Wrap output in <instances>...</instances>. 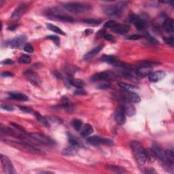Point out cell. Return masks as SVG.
Instances as JSON below:
<instances>
[{
	"label": "cell",
	"mask_w": 174,
	"mask_h": 174,
	"mask_svg": "<svg viewBox=\"0 0 174 174\" xmlns=\"http://www.w3.org/2000/svg\"><path fill=\"white\" fill-rule=\"evenodd\" d=\"M5 142H6L8 144L18 149L26 151V152L34 153V154H44L42 151H41L38 148L34 147V146L29 144V143L25 142H14V141L5 140Z\"/></svg>",
	"instance_id": "6da1fadb"
},
{
	"label": "cell",
	"mask_w": 174,
	"mask_h": 174,
	"mask_svg": "<svg viewBox=\"0 0 174 174\" xmlns=\"http://www.w3.org/2000/svg\"><path fill=\"white\" fill-rule=\"evenodd\" d=\"M130 147L138 163L140 165H144L147 160V158L145 150L143 148L142 145L136 141H133L130 143Z\"/></svg>",
	"instance_id": "7a4b0ae2"
},
{
	"label": "cell",
	"mask_w": 174,
	"mask_h": 174,
	"mask_svg": "<svg viewBox=\"0 0 174 174\" xmlns=\"http://www.w3.org/2000/svg\"><path fill=\"white\" fill-rule=\"evenodd\" d=\"M63 7L69 12L74 14H79L91 10L90 5L80 2H69L63 5Z\"/></svg>",
	"instance_id": "3957f363"
},
{
	"label": "cell",
	"mask_w": 174,
	"mask_h": 174,
	"mask_svg": "<svg viewBox=\"0 0 174 174\" xmlns=\"http://www.w3.org/2000/svg\"><path fill=\"white\" fill-rule=\"evenodd\" d=\"M124 8V4L104 5L103 11L107 16H119L122 12Z\"/></svg>",
	"instance_id": "277c9868"
},
{
	"label": "cell",
	"mask_w": 174,
	"mask_h": 174,
	"mask_svg": "<svg viewBox=\"0 0 174 174\" xmlns=\"http://www.w3.org/2000/svg\"><path fill=\"white\" fill-rule=\"evenodd\" d=\"M28 136L33 139V140L36 141L39 144L47 146H52L55 144L54 140L51 139L50 137L44 134H40V133H30V134H28Z\"/></svg>",
	"instance_id": "5b68a950"
},
{
	"label": "cell",
	"mask_w": 174,
	"mask_h": 174,
	"mask_svg": "<svg viewBox=\"0 0 174 174\" xmlns=\"http://www.w3.org/2000/svg\"><path fill=\"white\" fill-rule=\"evenodd\" d=\"M1 162L2 168H3V171L4 173L8 174H13L14 173V167L12 165V163L11 160H10V158L4 156L3 154L1 155Z\"/></svg>",
	"instance_id": "8992f818"
},
{
	"label": "cell",
	"mask_w": 174,
	"mask_h": 174,
	"mask_svg": "<svg viewBox=\"0 0 174 174\" xmlns=\"http://www.w3.org/2000/svg\"><path fill=\"white\" fill-rule=\"evenodd\" d=\"M152 150L155 154L156 157L158 158V159H159L161 162L164 163L165 165L168 166V167H171L170 163H169L167 159V157H166L165 152L161 149L160 147L158 146L157 144H153Z\"/></svg>",
	"instance_id": "52a82bcc"
},
{
	"label": "cell",
	"mask_w": 174,
	"mask_h": 174,
	"mask_svg": "<svg viewBox=\"0 0 174 174\" xmlns=\"http://www.w3.org/2000/svg\"><path fill=\"white\" fill-rule=\"evenodd\" d=\"M115 120L116 122L120 125H122L126 122V112L124 106L122 104L117 107L116 112H115Z\"/></svg>",
	"instance_id": "ba28073f"
},
{
	"label": "cell",
	"mask_w": 174,
	"mask_h": 174,
	"mask_svg": "<svg viewBox=\"0 0 174 174\" xmlns=\"http://www.w3.org/2000/svg\"><path fill=\"white\" fill-rule=\"evenodd\" d=\"M24 75L30 82V83L35 86H39L41 84V80L38 74L32 70H26L24 72Z\"/></svg>",
	"instance_id": "9c48e42d"
},
{
	"label": "cell",
	"mask_w": 174,
	"mask_h": 174,
	"mask_svg": "<svg viewBox=\"0 0 174 174\" xmlns=\"http://www.w3.org/2000/svg\"><path fill=\"white\" fill-rule=\"evenodd\" d=\"M27 9V5L25 4H20L19 6H18L16 10H14L13 13H12L11 17H10V19L12 21H17L19 20L22 15L24 14L25 12V10Z\"/></svg>",
	"instance_id": "30bf717a"
},
{
	"label": "cell",
	"mask_w": 174,
	"mask_h": 174,
	"mask_svg": "<svg viewBox=\"0 0 174 174\" xmlns=\"http://www.w3.org/2000/svg\"><path fill=\"white\" fill-rule=\"evenodd\" d=\"M129 20L131 23L134 24L138 30L144 29L146 22L141 19L140 16L135 14H131L129 16Z\"/></svg>",
	"instance_id": "8fae6325"
},
{
	"label": "cell",
	"mask_w": 174,
	"mask_h": 174,
	"mask_svg": "<svg viewBox=\"0 0 174 174\" xmlns=\"http://www.w3.org/2000/svg\"><path fill=\"white\" fill-rule=\"evenodd\" d=\"M26 40L27 37L25 35H20L19 37L15 38L10 42V46L12 48H19L24 45V44L26 42Z\"/></svg>",
	"instance_id": "7c38bea8"
},
{
	"label": "cell",
	"mask_w": 174,
	"mask_h": 174,
	"mask_svg": "<svg viewBox=\"0 0 174 174\" xmlns=\"http://www.w3.org/2000/svg\"><path fill=\"white\" fill-rule=\"evenodd\" d=\"M165 72L164 71L160 70L155 71V72H152L149 76H148V79L151 82H157L165 78Z\"/></svg>",
	"instance_id": "4fadbf2b"
},
{
	"label": "cell",
	"mask_w": 174,
	"mask_h": 174,
	"mask_svg": "<svg viewBox=\"0 0 174 174\" xmlns=\"http://www.w3.org/2000/svg\"><path fill=\"white\" fill-rule=\"evenodd\" d=\"M152 72V68L146 66H140L136 70V75L140 78H144L148 76Z\"/></svg>",
	"instance_id": "5bb4252c"
},
{
	"label": "cell",
	"mask_w": 174,
	"mask_h": 174,
	"mask_svg": "<svg viewBox=\"0 0 174 174\" xmlns=\"http://www.w3.org/2000/svg\"><path fill=\"white\" fill-rule=\"evenodd\" d=\"M79 148L80 147L76 146L70 145V146L64 148L62 150V154L64 156H69V157L75 156L78 152Z\"/></svg>",
	"instance_id": "9a60e30c"
},
{
	"label": "cell",
	"mask_w": 174,
	"mask_h": 174,
	"mask_svg": "<svg viewBox=\"0 0 174 174\" xmlns=\"http://www.w3.org/2000/svg\"><path fill=\"white\" fill-rule=\"evenodd\" d=\"M110 74H107L106 71L104 72H99L97 73L94 75L92 76L91 78V81L92 82H97V81H101V80H106L107 79H109Z\"/></svg>",
	"instance_id": "2e32d148"
},
{
	"label": "cell",
	"mask_w": 174,
	"mask_h": 174,
	"mask_svg": "<svg viewBox=\"0 0 174 174\" xmlns=\"http://www.w3.org/2000/svg\"><path fill=\"white\" fill-rule=\"evenodd\" d=\"M122 106H124L125 112H126V114H127L128 116H132L135 114V107L134 106V105L131 104V102L123 101Z\"/></svg>",
	"instance_id": "e0dca14e"
},
{
	"label": "cell",
	"mask_w": 174,
	"mask_h": 174,
	"mask_svg": "<svg viewBox=\"0 0 174 174\" xmlns=\"http://www.w3.org/2000/svg\"><path fill=\"white\" fill-rule=\"evenodd\" d=\"M86 141L88 144L93 146H99L103 144L104 139L98 135H93V136L88 137L86 138Z\"/></svg>",
	"instance_id": "ac0fdd59"
},
{
	"label": "cell",
	"mask_w": 174,
	"mask_h": 174,
	"mask_svg": "<svg viewBox=\"0 0 174 174\" xmlns=\"http://www.w3.org/2000/svg\"><path fill=\"white\" fill-rule=\"evenodd\" d=\"M10 98L14 100L18 101H26L28 100L27 96L25 94L19 93V92H10L9 93Z\"/></svg>",
	"instance_id": "d6986e66"
},
{
	"label": "cell",
	"mask_w": 174,
	"mask_h": 174,
	"mask_svg": "<svg viewBox=\"0 0 174 174\" xmlns=\"http://www.w3.org/2000/svg\"><path fill=\"white\" fill-rule=\"evenodd\" d=\"M112 30L118 34L124 35L129 32V27L126 25H118L116 27L113 28Z\"/></svg>",
	"instance_id": "ffe728a7"
},
{
	"label": "cell",
	"mask_w": 174,
	"mask_h": 174,
	"mask_svg": "<svg viewBox=\"0 0 174 174\" xmlns=\"http://www.w3.org/2000/svg\"><path fill=\"white\" fill-rule=\"evenodd\" d=\"M93 128L90 124H86L82 129L81 135L83 137H88L89 135L93 134Z\"/></svg>",
	"instance_id": "44dd1931"
},
{
	"label": "cell",
	"mask_w": 174,
	"mask_h": 174,
	"mask_svg": "<svg viewBox=\"0 0 174 174\" xmlns=\"http://www.w3.org/2000/svg\"><path fill=\"white\" fill-rule=\"evenodd\" d=\"M103 48V46L102 45H99L98 46H97L95 48H94L93 49H92L91 51H89L88 53H86L85 55H84V59H89L92 57H93L95 56L97 53H99L100 52L101 50Z\"/></svg>",
	"instance_id": "7402d4cb"
},
{
	"label": "cell",
	"mask_w": 174,
	"mask_h": 174,
	"mask_svg": "<svg viewBox=\"0 0 174 174\" xmlns=\"http://www.w3.org/2000/svg\"><path fill=\"white\" fill-rule=\"evenodd\" d=\"M163 28L166 32H172L173 30V20L171 19H167L163 23Z\"/></svg>",
	"instance_id": "603a6c76"
},
{
	"label": "cell",
	"mask_w": 174,
	"mask_h": 174,
	"mask_svg": "<svg viewBox=\"0 0 174 174\" xmlns=\"http://www.w3.org/2000/svg\"><path fill=\"white\" fill-rule=\"evenodd\" d=\"M69 82L74 86L78 88H82L84 86V82L80 79H74V78H70Z\"/></svg>",
	"instance_id": "cb8c5ba5"
},
{
	"label": "cell",
	"mask_w": 174,
	"mask_h": 174,
	"mask_svg": "<svg viewBox=\"0 0 174 174\" xmlns=\"http://www.w3.org/2000/svg\"><path fill=\"white\" fill-rule=\"evenodd\" d=\"M101 60L102 61H104V62L112 64V65H114V64L118 61L116 57L112 55H104L103 57L101 58Z\"/></svg>",
	"instance_id": "d4e9b609"
},
{
	"label": "cell",
	"mask_w": 174,
	"mask_h": 174,
	"mask_svg": "<svg viewBox=\"0 0 174 174\" xmlns=\"http://www.w3.org/2000/svg\"><path fill=\"white\" fill-rule=\"evenodd\" d=\"M35 117H36L38 121H39L42 125H44V126L47 128L50 127L49 122L48 121V120L46 118L42 116V115L39 113H38V112H35Z\"/></svg>",
	"instance_id": "484cf974"
},
{
	"label": "cell",
	"mask_w": 174,
	"mask_h": 174,
	"mask_svg": "<svg viewBox=\"0 0 174 174\" xmlns=\"http://www.w3.org/2000/svg\"><path fill=\"white\" fill-rule=\"evenodd\" d=\"M52 19L60 20V21L64 22H73L74 21V19L72 17L68 16H63V15H57V16L52 17Z\"/></svg>",
	"instance_id": "4316f807"
},
{
	"label": "cell",
	"mask_w": 174,
	"mask_h": 174,
	"mask_svg": "<svg viewBox=\"0 0 174 174\" xmlns=\"http://www.w3.org/2000/svg\"><path fill=\"white\" fill-rule=\"evenodd\" d=\"M46 26L47 28L48 29H50V31H52V32H55V33H57V34H61L62 35H65V34L64 33V32L63 30H61L59 27H58L57 26H55V25H52L50 23H48L46 24Z\"/></svg>",
	"instance_id": "83f0119b"
},
{
	"label": "cell",
	"mask_w": 174,
	"mask_h": 174,
	"mask_svg": "<svg viewBox=\"0 0 174 174\" xmlns=\"http://www.w3.org/2000/svg\"><path fill=\"white\" fill-rule=\"evenodd\" d=\"M106 168H107V170L113 171V172H115V173H124L126 172V170H124L123 168L118 167V166L107 165Z\"/></svg>",
	"instance_id": "f1b7e54d"
},
{
	"label": "cell",
	"mask_w": 174,
	"mask_h": 174,
	"mask_svg": "<svg viewBox=\"0 0 174 174\" xmlns=\"http://www.w3.org/2000/svg\"><path fill=\"white\" fill-rule=\"evenodd\" d=\"M166 157H167V159L168 160L169 163H170V166H173V163H174V154L173 151H171L170 150H167L165 151Z\"/></svg>",
	"instance_id": "f546056e"
},
{
	"label": "cell",
	"mask_w": 174,
	"mask_h": 174,
	"mask_svg": "<svg viewBox=\"0 0 174 174\" xmlns=\"http://www.w3.org/2000/svg\"><path fill=\"white\" fill-rule=\"evenodd\" d=\"M145 152H146V158L147 159H148L150 161H154L156 159V155L153 152L152 150L150 149H147L145 150Z\"/></svg>",
	"instance_id": "4dcf8cb0"
},
{
	"label": "cell",
	"mask_w": 174,
	"mask_h": 174,
	"mask_svg": "<svg viewBox=\"0 0 174 174\" xmlns=\"http://www.w3.org/2000/svg\"><path fill=\"white\" fill-rule=\"evenodd\" d=\"M118 86L122 87V88H124L125 91H133V90H135V89L136 88V86L131 85V84H129L123 83V82L118 83Z\"/></svg>",
	"instance_id": "1f68e13d"
},
{
	"label": "cell",
	"mask_w": 174,
	"mask_h": 174,
	"mask_svg": "<svg viewBox=\"0 0 174 174\" xmlns=\"http://www.w3.org/2000/svg\"><path fill=\"white\" fill-rule=\"evenodd\" d=\"M82 122L80 120H74L72 122V125H73V127L74 128V129H75L76 131H79V130H80V129H82Z\"/></svg>",
	"instance_id": "d6a6232c"
},
{
	"label": "cell",
	"mask_w": 174,
	"mask_h": 174,
	"mask_svg": "<svg viewBox=\"0 0 174 174\" xmlns=\"http://www.w3.org/2000/svg\"><path fill=\"white\" fill-rule=\"evenodd\" d=\"M84 22H85L86 24L91 25H99L101 23V21L99 20H96V19H85L83 20Z\"/></svg>",
	"instance_id": "836d02e7"
},
{
	"label": "cell",
	"mask_w": 174,
	"mask_h": 174,
	"mask_svg": "<svg viewBox=\"0 0 174 174\" xmlns=\"http://www.w3.org/2000/svg\"><path fill=\"white\" fill-rule=\"evenodd\" d=\"M32 58L28 55H22L19 58V61L20 63L23 64H29L30 63Z\"/></svg>",
	"instance_id": "e575fe53"
},
{
	"label": "cell",
	"mask_w": 174,
	"mask_h": 174,
	"mask_svg": "<svg viewBox=\"0 0 174 174\" xmlns=\"http://www.w3.org/2000/svg\"><path fill=\"white\" fill-rule=\"evenodd\" d=\"M118 25L117 23V22L115 21V20H108V21H107L106 23L104 25V27H106V28H113L116 27L117 25Z\"/></svg>",
	"instance_id": "d590c367"
},
{
	"label": "cell",
	"mask_w": 174,
	"mask_h": 174,
	"mask_svg": "<svg viewBox=\"0 0 174 174\" xmlns=\"http://www.w3.org/2000/svg\"><path fill=\"white\" fill-rule=\"evenodd\" d=\"M69 142H70V144L71 145L76 146L78 147L80 146V142H79L75 137H74L72 135H70V136H69Z\"/></svg>",
	"instance_id": "8d00e7d4"
},
{
	"label": "cell",
	"mask_w": 174,
	"mask_h": 174,
	"mask_svg": "<svg viewBox=\"0 0 174 174\" xmlns=\"http://www.w3.org/2000/svg\"><path fill=\"white\" fill-rule=\"evenodd\" d=\"M47 38L48 39H50L51 40L54 41L56 44H57V46H59L60 40H59V38H58V37L56 36V35H48V36H47Z\"/></svg>",
	"instance_id": "74e56055"
},
{
	"label": "cell",
	"mask_w": 174,
	"mask_h": 174,
	"mask_svg": "<svg viewBox=\"0 0 174 174\" xmlns=\"http://www.w3.org/2000/svg\"><path fill=\"white\" fill-rule=\"evenodd\" d=\"M110 88H111V84L110 83H106V82L101 84H100V85H99L98 86H97V88L101 89V90H106V89H108Z\"/></svg>",
	"instance_id": "f35d334b"
},
{
	"label": "cell",
	"mask_w": 174,
	"mask_h": 174,
	"mask_svg": "<svg viewBox=\"0 0 174 174\" xmlns=\"http://www.w3.org/2000/svg\"><path fill=\"white\" fill-rule=\"evenodd\" d=\"M24 50L26 52L32 53L33 52H34V48H33L32 45L29 44H25L24 46Z\"/></svg>",
	"instance_id": "ab89813d"
},
{
	"label": "cell",
	"mask_w": 174,
	"mask_h": 174,
	"mask_svg": "<svg viewBox=\"0 0 174 174\" xmlns=\"http://www.w3.org/2000/svg\"><path fill=\"white\" fill-rule=\"evenodd\" d=\"M1 107L2 109L5 110H7V111H13L14 110V107H12V106H10V105H7V104H1Z\"/></svg>",
	"instance_id": "60d3db41"
},
{
	"label": "cell",
	"mask_w": 174,
	"mask_h": 174,
	"mask_svg": "<svg viewBox=\"0 0 174 174\" xmlns=\"http://www.w3.org/2000/svg\"><path fill=\"white\" fill-rule=\"evenodd\" d=\"M10 124L13 127H14L15 129H16L17 130H21V131L22 132H25V129L21 126V125H19L16 123H14V122H10Z\"/></svg>",
	"instance_id": "b9f144b4"
},
{
	"label": "cell",
	"mask_w": 174,
	"mask_h": 174,
	"mask_svg": "<svg viewBox=\"0 0 174 174\" xmlns=\"http://www.w3.org/2000/svg\"><path fill=\"white\" fill-rule=\"evenodd\" d=\"M143 36L142 35H139V34H135V35H132L128 38L129 40H140L141 38H142Z\"/></svg>",
	"instance_id": "7bdbcfd3"
},
{
	"label": "cell",
	"mask_w": 174,
	"mask_h": 174,
	"mask_svg": "<svg viewBox=\"0 0 174 174\" xmlns=\"http://www.w3.org/2000/svg\"><path fill=\"white\" fill-rule=\"evenodd\" d=\"M165 42L168 44L169 45L171 46H173L174 45V39L173 38H165Z\"/></svg>",
	"instance_id": "ee69618b"
},
{
	"label": "cell",
	"mask_w": 174,
	"mask_h": 174,
	"mask_svg": "<svg viewBox=\"0 0 174 174\" xmlns=\"http://www.w3.org/2000/svg\"><path fill=\"white\" fill-rule=\"evenodd\" d=\"M14 76V74L10 72V71H4V72L2 73V76L4 78H8V77H12Z\"/></svg>",
	"instance_id": "f6af8a7d"
},
{
	"label": "cell",
	"mask_w": 174,
	"mask_h": 174,
	"mask_svg": "<svg viewBox=\"0 0 174 174\" xmlns=\"http://www.w3.org/2000/svg\"><path fill=\"white\" fill-rule=\"evenodd\" d=\"M104 38L106 40L109 41V42H114V38L113 36H112V35H110V34H106V35H104Z\"/></svg>",
	"instance_id": "bcb514c9"
},
{
	"label": "cell",
	"mask_w": 174,
	"mask_h": 174,
	"mask_svg": "<svg viewBox=\"0 0 174 174\" xmlns=\"http://www.w3.org/2000/svg\"><path fill=\"white\" fill-rule=\"evenodd\" d=\"M14 62L12 59H10V58H7V59H5L2 61V63L4 64V65H11V64H13Z\"/></svg>",
	"instance_id": "7dc6e473"
},
{
	"label": "cell",
	"mask_w": 174,
	"mask_h": 174,
	"mask_svg": "<svg viewBox=\"0 0 174 174\" xmlns=\"http://www.w3.org/2000/svg\"><path fill=\"white\" fill-rule=\"evenodd\" d=\"M86 94V92L82 90V88H79V90H77L74 92V94H76V95H83V94Z\"/></svg>",
	"instance_id": "c3c4849f"
},
{
	"label": "cell",
	"mask_w": 174,
	"mask_h": 174,
	"mask_svg": "<svg viewBox=\"0 0 174 174\" xmlns=\"http://www.w3.org/2000/svg\"><path fill=\"white\" fill-rule=\"evenodd\" d=\"M20 109L22 111H23L25 112H26V113H29V112H32V110H31L29 107H25V106H19Z\"/></svg>",
	"instance_id": "681fc988"
},
{
	"label": "cell",
	"mask_w": 174,
	"mask_h": 174,
	"mask_svg": "<svg viewBox=\"0 0 174 174\" xmlns=\"http://www.w3.org/2000/svg\"><path fill=\"white\" fill-rule=\"evenodd\" d=\"M103 144H105L106 145H109V146H112V145H113V142H112V141L110 140L104 139Z\"/></svg>",
	"instance_id": "f907efd6"
},
{
	"label": "cell",
	"mask_w": 174,
	"mask_h": 174,
	"mask_svg": "<svg viewBox=\"0 0 174 174\" xmlns=\"http://www.w3.org/2000/svg\"><path fill=\"white\" fill-rule=\"evenodd\" d=\"M18 27V25H11V26H10L8 29V30H10V31H13L14 29H16V28Z\"/></svg>",
	"instance_id": "816d5d0a"
},
{
	"label": "cell",
	"mask_w": 174,
	"mask_h": 174,
	"mask_svg": "<svg viewBox=\"0 0 174 174\" xmlns=\"http://www.w3.org/2000/svg\"><path fill=\"white\" fill-rule=\"evenodd\" d=\"M93 31L92 30V29H86L85 32H84V34H85L86 35H90L91 33H93Z\"/></svg>",
	"instance_id": "f5cc1de1"
}]
</instances>
